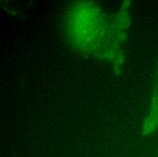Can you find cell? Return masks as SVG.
<instances>
[{"instance_id": "obj_1", "label": "cell", "mask_w": 158, "mask_h": 157, "mask_svg": "<svg viewBox=\"0 0 158 157\" xmlns=\"http://www.w3.org/2000/svg\"><path fill=\"white\" fill-rule=\"evenodd\" d=\"M129 6L126 2L116 14H109L95 2H76L64 16L65 40L77 53L106 61L118 69L124 63L131 19Z\"/></svg>"}, {"instance_id": "obj_2", "label": "cell", "mask_w": 158, "mask_h": 157, "mask_svg": "<svg viewBox=\"0 0 158 157\" xmlns=\"http://www.w3.org/2000/svg\"><path fill=\"white\" fill-rule=\"evenodd\" d=\"M143 134L147 135L158 129V64L153 82L149 109L143 123Z\"/></svg>"}]
</instances>
